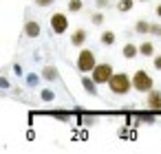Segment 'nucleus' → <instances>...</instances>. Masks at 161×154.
I'll use <instances>...</instances> for the list:
<instances>
[{"instance_id":"obj_22","label":"nucleus","mask_w":161,"mask_h":154,"mask_svg":"<svg viewBox=\"0 0 161 154\" xmlns=\"http://www.w3.org/2000/svg\"><path fill=\"white\" fill-rule=\"evenodd\" d=\"M152 66H154L157 71H161V53H159V55L154 53V57H152Z\"/></svg>"},{"instance_id":"obj_11","label":"nucleus","mask_w":161,"mask_h":154,"mask_svg":"<svg viewBox=\"0 0 161 154\" xmlns=\"http://www.w3.org/2000/svg\"><path fill=\"white\" fill-rule=\"evenodd\" d=\"M150 27H152V22H148V20H135V24H132V31L135 33H139V35H148L150 33Z\"/></svg>"},{"instance_id":"obj_24","label":"nucleus","mask_w":161,"mask_h":154,"mask_svg":"<svg viewBox=\"0 0 161 154\" xmlns=\"http://www.w3.org/2000/svg\"><path fill=\"white\" fill-rule=\"evenodd\" d=\"M154 13H157V16H159V18H161V3H159V5H157V7H154Z\"/></svg>"},{"instance_id":"obj_23","label":"nucleus","mask_w":161,"mask_h":154,"mask_svg":"<svg viewBox=\"0 0 161 154\" xmlns=\"http://www.w3.org/2000/svg\"><path fill=\"white\" fill-rule=\"evenodd\" d=\"M33 3L38 5V7H49V5H53L55 0H33Z\"/></svg>"},{"instance_id":"obj_13","label":"nucleus","mask_w":161,"mask_h":154,"mask_svg":"<svg viewBox=\"0 0 161 154\" xmlns=\"http://www.w3.org/2000/svg\"><path fill=\"white\" fill-rule=\"evenodd\" d=\"M115 38H117L115 31H104V33L99 35V42H102L104 46H113V44H115Z\"/></svg>"},{"instance_id":"obj_6","label":"nucleus","mask_w":161,"mask_h":154,"mask_svg":"<svg viewBox=\"0 0 161 154\" xmlns=\"http://www.w3.org/2000/svg\"><path fill=\"white\" fill-rule=\"evenodd\" d=\"M146 106H148L150 112H161V93L152 88L146 97Z\"/></svg>"},{"instance_id":"obj_17","label":"nucleus","mask_w":161,"mask_h":154,"mask_svg":"<svg viewBox=\"0 0 161 154\" xmlns=\"http://www.w3.org/2000/svg\"><path fill=\"white\" fill-rule=\"evenodd\" d=\"M91 22H93L95 27H102V24H104V13H102V9H99V11H95V13L91 16Z\"/></svg>"},{"instance_id":"obj_20","label":"nucleus","mask_w":161,"mask_h":154,"mask_svg":"<svg viewBox=\"0 0 161 154\" xmlns=\"http://www.w3.org/2000/svg\"><path fill=\"white\" fill-rule=\"evenodd\" d=\"M150 35H157V38H161V24L152 22V27H150Z\"/></svg>"},{"instance_id":"obj_25","label":"nucleus","mask_w":161,"mask_h":154,"mask_svg":"<svg viewBox=\"0 0 161 154\" xmlns=\"http://www.w3.org/2000/svg\"><path fill=\"white\" fill-rule=\"evenodd\" d=\"M139 3H150V0H139Z\"/></svg>"},{"instance_id":"obj_14","label":"nucleus","mask_w":161,"mask_h":154,"mask_svg":"<svg viewBox=\"0 0 161 154\" xmlns=\"http://www.w3.org/2000/svg\"><path fill=\"white\" fill-rule=\"evenodd\" d=\"M42 77H44L47 82H55V79H58V68H55V66H47V68L42 71Z\"/></svg>"},{"instance_id":"obj_18","label":"nucleus","mask_w":161,"mask_h":154,"mask_svg":"<svg viewBox=\"0 0 161 154\" xmlns=\"http://www.w3.org/2000/svg\"><path fill=\"white\" fill-rule=\"evenodd\" d=\"M40 97H42V101H53V97H55V93H53V90H49V88H44Z\"/></svg>"},{"instance_id":"obj_8","label":"nucleus","mask_w":161,"mask_h":154,"mask_svg":"<svg viewBox=\"0 0 161 154\" xmlns=\"http://www.w3.org/2000/svg\"><path fill=\"white\" fill-rule=\"evenodd\" d=\"M25 35L31 38V40H36V38L40 35V24H38L36 20H27V22H25Z\"/></svg>"},{"instance_id":"obj_3","label":"nucleus","mask_w":161,"mask_h":154,"mask_svg":"<svg viewBox=\"0 0 161 154\" xmlns=\"http://www.w3.org/2000/svg\"><path fill=\"white\" fill-rule=\"evenodd\" d=\"M113 75H115V68H113V64H110V62H97V66H95V68H93V73H91V77L97 82V86L108 84Z\"/></svg>"},{"instance_id":"obj_15","label":"nucleus","mask_w":161,"mask_h":154,"mask_svg":"<svg viewBox=\"0 0 161 154\" xmlns=\"http://www.w3.org/2000/svg\"><path fill=\"white\" fill-rule=\"evenodd\" d=\"M115 7H117V11L126 13V11H130V9L135 7V0H119V3H117Z\"/></svg>"},{"instance_id":"obj_4","label":"nucleus","mask_w":161,"mask_h":154,"mask_svg":"<svg viewBox=\"0 0 161 154\" xmlns=\"http://www.w3.org/2000/svg\"><path fill=\"white\" fill-rule=\"evenodd\" d=\"M95 66H97V55L91 49H82L80 55H77V71L88 75V73H93Z\"/></svg>"},{"instance_id":"obj_16","label":"nucleus","mask_w":161,"mask_h":154,"mask_svg":"<svg viewBox=\"0 0 161 154\" xmlns=\"http://www.w3.org/2000/svg\"><path fill=\"white\" fill-rule=\"evenodd\" d=\"M66 7H69L71 13H80L84 5H82V0H69V5H66Z\"/></svg>"},{"instance_id":"obj_12","label":"nucleus","mask_w":161,"mask_h":154,"mask_svg":"<svg viewBox=\"0 0 161 154\" xmlns=\"http://www.w3.org/2000/svg\"><path fill=\"white\" fill-rule=\"evenodd\" d=\"M139 53H141V57H154V44L152 42H141L139 44Z\"/></svg>"},{"instance_id":"obj_2","label":"nucleus","mask_w":161,"mask_h":154,"mask_svg":"<svg viewBox=\"0 0 161 154\" xmlns=\"http://www.w3.org/2000/svg\"><path fill=\"white\" fill-rule=\"evenodd\" d=\"M132 88H135L137 93H150V90L154 88L152 75H150L148 71H143V68H137L135 75H132Z\"/></svg>"},{"instance_id":"obj_1","label":"nucleus","mask_w":161,"mask_h":154,"mask_svg":"<svg viewBox=\"0 0 161 154\" xmlns=\"http://www.w3.org/2000/svg\"><path fill=\"white\" fill-rule=\"evenodd\" d=\"M108 88L113 95H128L132 90V75L128 73H115L108 82Z\"/></svg>"},{"instance_id":"obj_7","label":"nucleus","mask_w":161,"mask_h":154,"mask_svg":"<svg viewBox=\"0 0 161 154\" xmlns=\"http://www.w3.org/2000/svg\"><path fill=\"white\" fill-rule=\"evenodd\" d=\"M86 40H88V33H86V29H82V27L71 33V44H73V46H84Z\"/></svg>"},{"instance_id":"obj_5","label":"nucleus","mask_w":161,"mask_h":154,"mask_svg":"<svg viewBox=\"0 0 161 154\" xmlns=\"http://www.w3.org/2000/svg\"><path fill=\"white\" fill-rule=\"evenodd\" d=\"M49 24H51V31H53L55 35H64V33L69 31V16L62 13V11H58V13L51 16Z\"/></svg>"},{"instance_id":"obj_10","label":"nucleus","mask_w":161,"mask_h":154,"mask_svg":"<svg viewBox=\"0 0 161 154\" xmlns=\"http://www.w3.org/2000/svg\"><path fill=\"white\" fill-rule=\"evenodd\" d=\"M82 86H84V90H86L88 95H93V97L99 95V93H97V82H95L93 77H86V73L82 75Z\"/></svg>"},{"instance_id":"obj_9","label":"nucleus","mask_w":161,"mask_h":154,"mask_svg":"<svg viewBox=\"0 0 161 154\" xmlns=\"http://www.w3.org/2000/svg\"><path fill=\"white\" fill-rule=\"evenodd\" d=\"M141 53H139V46L137 44H132V42H128V44H124V49H121V57H126V60H135V57H139Z\"/></svg>"},{"instance_id":"obj_21","label":"nucleus","mask_w":161,"mask_h":154,"mask_svg":"<svg viewBox=\"0 0 161 154\" xmlns=\"http://www.w3.org/2000/svg\"><path fill=\"white\" fill-rule=\"evenodd\" d=\"M95 7L97 9H108L110 7V0H95Z\"/></svg>"},{"instance_id":"obj_19","label":"nucleus","mask_w":161,"mask_h":154,"mask_svg":"<svg viewBox=\"0 0 161 154\" xmlns=\"http://www.w3.org/2000/svg\"><path fill=\"white\" fill-rule=\"evenodd\" d=\"M154 114H157V112H152V114H139V121H143V123H154Z\"/></svg>"}]
</instances>
